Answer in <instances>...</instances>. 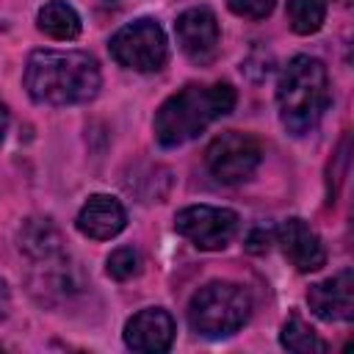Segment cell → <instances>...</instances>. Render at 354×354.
<instances>
[{"mask_svg":"<svg viewBox=\"0 0 354 354\" xmlns=\"http://www.w3.org/2000/svg\"><path fill=\"white\" fill-rule=\"evenodd\" d=\"M235 108V88L230 83L185 86L171 94L155 113V138L160 147H180L205 133L216 119Z\"/></svg>","mask_w":354,"mask_h":354,"instance_id":"obj_2","label":"cell"},{"mask_svg":"<svg viewBox=\"0 0 354 354\" xmlns=\"http://www.w3.org/2000/svg\"><path fill=\"white\" fill-rule=\"evenodd\" d=\"M271 241H274V230L257 224V227L249 232V238H246V249H249L252 254H263V252L271 249Z\"/></svg>","mask_w":354,"mask_h":354,"instance_id":"obj_19","label":"cell"},{"mask_svg":"<svg viewBox=\"0 0 354 354\" xmlns=\"http://www.w3.org/2000/svg\"><path fill=\"white\" fill-rule=\"evenodd\" d=\"M100 64L83 50H33L25 64V88L41 105H80L97 97Z\"/></svg>","mask_w":354,"mask_h":354,"instance_id":"obj_1","label":"cell"},{"mask_svg":"<svg viewBox=\"0 0 354 354\" xmlns=\"http://www.w3.org/2000/svg\"><path fill=\"white\" fill-rule=\"evenodd\" d=\"M279 343H282V348L296 351V354H324V351L329 348L326 340H324L299 313H290L288 321L282 324Z\"/></svg>","mask_w":354,"mask_h":354,"instance_id":"obj_15","label":"cell"},{"mask_svg":"<svg viewBox=\"0 0 354 354\" xmlns=\"http://www.w3.org/2000/svg\"><path fill=\"white\" fill-rule=\"evenodd\" d=\"M174 318L163 307H147L124 324V346L141 354H163L174 343Z\"/></svg>","mask_w":354,"mask_h":354,"instance_id":"obj_11","label":"cell"},{"mask_svg":"<svg viewBox=\"0 0 354 354\" xmlns=\"http://www.w3.org/2000/svg\"><path fill=\"white\" fill-rule=\"evenodd\" d=\"M340 3H343V6H346V3H351V0H340Z\"/></svg>","mask_w":354,"mask_h":354,"instance_id":"obj_22","label":"cell"},{"mask_svg":"<svg viewBox=\"0 0 354 354\" xmlns=\"http://www.w3.org/2000/svg\"><path fill=\"white\" fill-rule=\"evenodd\" d=\"M252 315L249 293L235 282H207L188 301V324L196 335L218 340L235 335Z\"/></svg>","mask_w":354,"mask_h":354,"instance_id":"obj_4","label":"cell"},{"mask_svg":"<svg viewBox=\"0 0 354 354\" xmlns=\"http://www.w3.org/2000/svg\"><path fill=\"white\" fill-rule=\"evenodd\" d=\"M241 227V218L230 207H213V205H191L183 207L174 216V230L188 238L202 252H218L224 249Z\"/></svg>","mask_w":354,"mask_h":354,"instance_id":"obj_7","label":"cell"},{"mask_svg":"<svg viewBox=\"0 0 354 354\" xmlns=\"http://www.w3.org/2000/svg\"><path fill=\"white\" fill-rule=\"evenodd\" d=\"M6 130H8V108H6L3 102H0V141H3Z\"/></svg>","mask_w":354,"mask_h":354,"instance_id":"obj_21","label":"cell"},{"mask_svg":"<svg viewBox=\"0 0 354 354\" xmlns=\"http://www.w3.org/2000/svg\"><path fill=\"white\" fill-rule=\"evenodd\" d=\"M277 243L282 246V254L290 260V266L301 274L318 271L326 266V249L318 238V232L304 218H288L274 232Z\"/></svg>","mask_w":354,"mask_h":354,"instance_id":"obj_9","label":"cell"},{"mask_svg":"<svg viewBox=\"0 0 354 354\" xmlns=\"http://www.w3.org/2000/svg\"><path fill=\"white\" fill-rule=\"evenodd\" d=\"M260 160H263L260 141L254 136L238 133V130H227V133L216 136L205 152L207 171L224 185L249 180L254 174V169L260 166Z\"/></svg>","mask_w":354,"mask_h":354,"instance_id":"obj_6","label":"cell"},{"mask_svg":"<svg viewBox=\"0 0 354 354\" xmlns=\"http://www.w3.org/2000/svg\"><path fill=\"white\" fill-rule=\"evenodd\" d=\"M108 47H111L113 61L124 69H133V72H158L169 55L166 33L149 17H141L130 25L119 28L111 36Z\"/></svg>","mask_w":354,"mask_h":354,"instance_id":"obj_5","label":"cell"},{"mask_svg":"<svg viewBox=\"0 0 354 354\" xmlns=\"http://www.w3.org/2000/svg\"><path fill=\"white\" fill-rule=\"evenodd\" d=\"M174 33L183 55L196 66H207L218 55V41H221L218 19L207 6L185 8L174 22Z\"/></svg>","mask_w":354,"mask_h":354,"instance_id":"obj_8","label":"cell"},{"mask_svg":"<svg viewBox=\"0 0 354 354\" xmlns=\"http://www.w3.org/2000/svg\"><path fill=\"white\" fill-rule=\"evenodd\" d=\"M105 271L116 282H124V279H130V277H136L141 271V257H138V252L133 246H119V249H113L108 254Z\"/></svg>","mask_w":354,"mask_h":354,"instance_id":"obj_17","label":"cell"},{"mask_svg":"<svg viewBox=\"0 0 354 354\" xmlns=\"http://www.w3.org/2000/svg\"><path fill=\"white\" fill-rule=\"evenodd\" d=\"M326 19V0H288V25L299 36L321 30Z\"/></svg>","mask_w":354,"mask_h":354,"instance_id":"obj_16","label":"cell"},{"mask_svg":"<svg viewBox=\"0 0 354 354\" xmlns=\"http://www.w3.org/2000/svg\"><path fill=\"white\" fill-rule=\"evenodd\" d=\"M127 224V213L111 194H91L77 213V230L91 241L116 238Z\"/></svg>","mask_w":354,"mask_h":354,"instance_id":"obj_12","label":"cell"},{"mask_svg":"<svg viewBox=\"0 0 354 354\" xmlns=\"http://www.w3.org/2000/svg\"><path fill=\"white\" fill-rule=\"evenodd\" d=\"M36 25L44 36L58 39V41H72L80 36V14L64 0L44 3L36 14Z\"/></svg>","mask_w":354,"mask_h":354,"instance_id":"obj_14","label":"cell"},{"mask_svg":"<svg viewBox=\"0 0 354 354\" xmlns=\"http://www.w3.org/2000/svg\"><path fill=\"white\" fill-rule=\"evenodd\" d=\"M227 8L246 19H263L274 11V0H227Z\"/></svg>","mask_w":354,"mask_h":354,"instance_id":"obj_18","label":"cell"},{"mask_svg":"<svg viewBox=\"0 0 354 354\" xmlns=\"http://www.w3.org/2000/svg\"><path fill=\"white\" fill-rule=\"evenodd\" d=\"M310 310L329 324H346L354 318V274L351 268L337 271L335 277L315 282L307 290Z\"/></svg>","mask_w":354,"mask_h":354,"instance_id":"obj_10","label":"cell"},{"mask_svg":"<svg viewBox=\"0 0 354 354\" xmlns=\"http://www.w3.org/2000/svg\"><path fill=\"white\" fill-rule=\"evenodd\" d=\"M11 313V290H8V282L0 277V321H6Z\"/></svg>","mask_w":354,"mask_h":354,"instance_id":"obj_20","label":"cell"},{"mask_svg":"<svg viewBox=\"0 0 354 354\" xmlns=\"http://www.w3.org/2000/svg\"><path fill=\"white\" fill-rule=\"evenodd\" d=\"M17 243H19V252H25L30 260H39V263L64 254L61 230L50 218H41V216L22 221V227L17 232Z\"/></svg>","mask_w":354,"mask_h":354,"instance_id":"obj_13","label":"cell"},{"mask_svg":"<svg viewBox=\"0 0 354 354\" xmlns=\"http://www.w3.org/2000/svg\"><path fill=\"white\" fill-rule=\"evenodd\" d=\"M329 75L313 55H296L279 75L277 108L279 122L290 136H307L329 108Z\"/></svg>","mask_w":354,"mask_h":354,"instance_id":"obj_3","label":"cell"}]
</instances>
